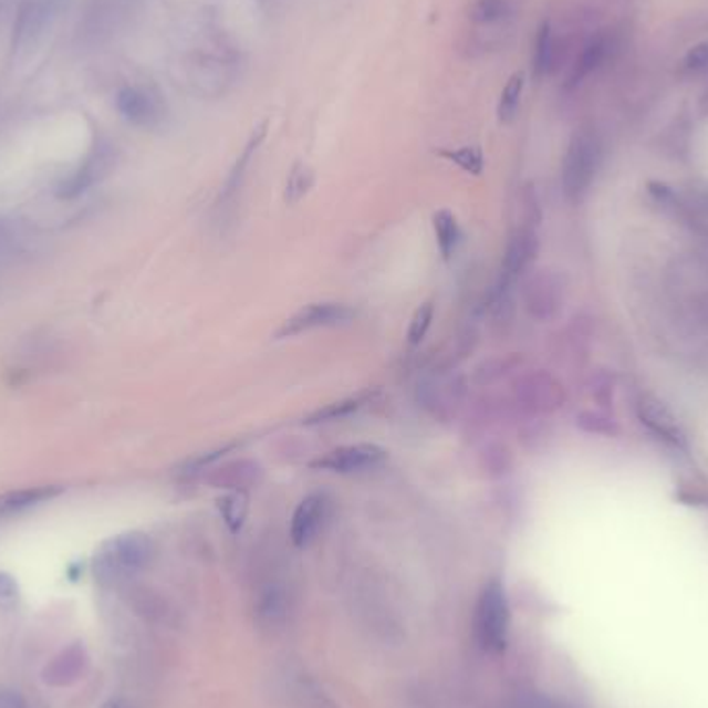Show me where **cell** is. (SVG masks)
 <instances>
[{
	"label": "cell",
	"mask_w": 708,
	"mask_h": 708,
	"mask_svg": "<svg viewBox=\"0 0 708 708\" xmlns=\"http://www.w3.org/2000/svg\"><path fill=\"white\" fill-rule=\"evenodd\" d=\"M114 102L118 114L137 129H158L168 116L164 97L142 85H125Z\"/></svg>",
	"instance_id": "cell-4"
},
{
	"label": "cell",
	"mask_w": 708,
	"mask_h": 708,
	"mask_svg": "<svg viewBox=\"0 0 708 708\" xmlns=\"http://www.w3.org/2000/svg\"><path fill=\"white\" fill-rule=\"evenodd\" d=\"M477 643L489 653H501L510 636V603L499 580H491L483 589L475 613Z\"/></svg>",
	"instance_id": "cell-3"
},
{
	"label": "cell",
	"mask_w": 708,
	"mask_h": 708,
	"mask_svg": "<svg viewBox=\"0 0 708 708\" xmlns=\"http://www.w3.org/2000/svg\"><path fill=\"white\" fill-rule=\"evenodd\" d=\"M63 491L65 489L59 485H42V487H25V489L0 493V522L50 503L52 499L63 496Z\"/></svg>",
	"instance_id": "cell-14"
},
{
	"label": "cell",
	"mask_w": 708,
	"mask_h": 708,
	"mask_svg": "<svg viewBox=\"0 0 708 708\" xmlns=\"http://www.w3.org/2000/svg\"><path fill=\"white\" fill-rule=\"evenodd\" d=\"M17 601H19L17 580L7 572H0V607L11 610L15 607Z\"/></svg>",
	"instance_id": "cell-30"
},
{
	"label": "cell",
	"mask_w": 708,
	"mask_h": 708,
	"mask_svg": "<svg viewBox=\"0 0 708 708\" xmlns=\"http://www.w3.org/2000/svg\"><path fill=\"white\" fill-rule=\"evenodd\" d=\"M17 235L15 228L9 225V220H4L0 216V259L9 258L15 251Z\"/></svg>",
	"instance_id": "cell-31"
},
{
	"label": "cell",
	"mask_w": 708,
	"mask_h": 708,
	"mask_svg": "<svg viewBox=\"0 0 708 708\" xmlns=\"http://www.w3.org/2000/svg\"><path fill=\"white\" fill-rule=\"evenodd\" d=\"M605 56H607V38L605 35H596L586 44V49L582 50L576 65H574L570 77L565 81V90H576L582 81L586 80L591 73H595L598 66L603 65Z\"/></svg>",
	"instance_id": "cell-18"
},
{
	"label": "cell",
	"mask_w": 708,
	"mask_h": 708,
	"mask_svg": "<svg viewBox=\"0 0 708 708\" xmlns=\"http://www.w3.org/2000/svg\"><path fill=\"white\" fill-rule=\"evenodd\" d=\"M261 479V467L256 462H232L228 467L220 468L216 472H211L210 483L216 485L218 489H237L242 491L247 487H253Z\"/></svg>",
	"instance_id": "cell-17"
},
{
	"label": "cell",
	"mask_w": 708,
	"mask_h": 708,
	"mask_svg": "<svg viewBox=\"0 0 708 708\" xmlns=\"http://www.w3.org/2000/svg\"><path fill=\"white\" fill-rule=\"evenodd\" d=\"M377 392H358L356 396H351V398H344V400H339V403L325 404L323 408H317L315 413H311L309 417H306V425H322V423H332V420L346 419V417H351L354 413H358L365 404H369L373 400V396H375Z\"/></svg>",
	"instance_id": "cell-20"
},
{
	"label": "cell",
	"mask_w": 708,
	"mask_h": 708,
	"mask_svg": "<svg viewBox=\"0 0 708 708\" xmlns=\"http://www.w3.org/2000/svg\"><path fill=\"white\" fill-rule=\"evenodd\" d=\"M516 11V0H472L468 7V19L477 28H498L512 21Z\"/></svg>",
	"instance_id": "cell-15"
},
{
	"label": "cell",
	"mask_w": 708,
	"mask_h": 708,
	"mask_svg": "<svg viewBox=\"0 0 708 708\" xmlns=\"http://www.w3.org/2000/svg\"><path fill=\"white\" fill-rule=\"evenodd\" d=\"M90 655L81 643L71 644L63 648L54 659L44 667L42 677L52 688H66L80 681L87 674Z\"/></svg>",
	"instance_id": "cell-12"
},
{
	"label": "cell",
	"mask_w": 708,
	"mask_h": 708,
	"mask_svg": "<svg viewBox=\"0 0 708 708\" xmlns=\"http://www.w3.org/2000/svg\"><path fill=\"white\" fill-rule=\"evenodd\" d=\"M435 241L439 247V253L446 261L458 251V244L462 241V230L458 225V218L450 210H439L434 214Z\"/></svg>",
	"instance_id": "cell-22"
},
{
	"label": "cell",
	"mask_w": 708,
	"mask_h": 708,
	"mask_svg": "<svg viewBox=\"0 0 708 708\" xmlns=\"http://www.w3.org/2000/svg\"><path fill=\"white\" fill-rule=\"evenodd\" d=\"M527 398L539 410H555L564 404V387L551 375L541 373L527 382Z\"/></svg>",
	"instance_id": "cell-19"
},
{
	"label": "cell",
	"mask_w": 708,
	"mask_h": 708,
	"mask_svg": "<svg viewBox=\"0 0 708 708\" xmlns=\"http://www.w3.org/2000/svg\"><path fill=\"white\" fill-rule=\"evenodd\" d=\"M708 65V42L696 44L690 52L686 54V66L688 69H702Z\"/></svg>",
	"instance_id": "cell-33"
},
{
	"label": "cell",
	"mask_w": 708,
	"mask_h": 708,
	"mask_svg": "<svg viewBox=\"0 0 708 708\" xmlns=\"http://www.w3.org/2000/svg\"><path fill=\"white\" fill-rule=\"evenodd\" d=\"M389 454L386 448L377 444H348L339 446L334 450H327L320 458H315L309 467L315 470H327V472H339V475H353V472H365L386 465Z\"/></svg>",
	"instance_id": "cell-5"
},
{
	"label": "cell",
	"mask_w": 708,
	"mask_h": 708,
	"mask_svg": "<svg viewBox=\"0 0 708 708\" xmlns=\"http://www.w3.org/2000/svg\"><path fill=\"white\" fill-rule=\"evenodd\" d=\"M539 256V237L532 228H520L508 241L501 261V282L510 284L518 275L527 272Z\"/></svg>",
	"instance_id": "cell-13"
},
{
	"label": "cell",
	"mask_w": 708,
	"mask_h": 708,
	"mask_svg": "<svg viewBox=\"0 0 708 708\" xmlns=\"http://www.w3.org/2000/svg\"><path fill=\"white\" fill-rule=\"evenodd\" d=\"M601 166V142L595 131L580 129L572 135L562 162V189L568 201H580L589 194Z\"/></svg>",
	"instance_id": "cell-2"
},
{
	"label": "cell",
	"mask_w": 708,
	"mask_h": 708,
	"mask_svg": "<svg viewBox=\"0 0 708 708\" xmlns=\"http://www.w3.org/2000/svg\"><path fill=\"white\" fill-rule=\"evenodd\" d=\"M218 510L226 522V527L232 532H239L249 514V498L244 491L228 493L225 498L218 499Z\"/></svg>",
	"instance_id": "cell-24"
},
{
	"label": "cell",
	"mask_w": 708,
	"mask_h": 708,
	"mask_svg": "<svg viewBox=\"0 0 708 708\" xmlns=\"http://www.w3.org/2000/svg\"><path fill=\"white\" fill-rule=\"evenodd\" d=\"M313 183H315V173L311 170V166H306L303 162H296L290 170L289 180H287V191H284L287 204H299L309 194Z\"/></svg>",
	"instance_id": "cell-27"
},
{
	"label": "cell",
	"mask_w": 708,
	"mask_h": 708,
	"mask_svg": "<svg viewBox=\"0 0 708 708\" xmlns=\"http://www.w3.org/2000/svg\"><path fill=\"white\" fill-rule=\"evenodd\" d=\"M102 708H133L131 707L127 700H123V698H113V700H108L106 705Z\"/></svg>",
	"instance_id": "cell-35"
},
{
	"label": "cell",
	"mask_w": 708,
	"mask_h": 708,
	"mask_svg": "<svg viewBox=\"0 0 708 708\" xmlns=\"http://www.w3.org/2000/svg\"><path fill=\"white\" fill-rule=\"evenodd\" d=\"M555 65V42L551 23L543 21L534 35V50H532V75L534 80H543L553 71Z\"/></svg>",
	"instance_id": "cell-21"
},
{
	"label": "cell",
	"mask_w": 708,
	"mask_h": 708,
	"mask_svg": "<svg viewBox=\"0 0 708 708\" xmlns=\"http://www.w3.org/2000/svg\"><path fill=\"white\" fill-rule=\"evenodd\" d=\"M266 135H268V123H261L259 127L253 129L251 137L247 139V144L242 147L241 156L237 158L232 170H230V175L226 178L222 199H230L232 195L237 194V189L241 187L242 178L247 175V170H249V166H251V160H253V156L258 154V149L261 147V144H263Z\"/></svg>",
	"instance_id": "cell-16"
},
{
	"label": "cell",
	"mask_w": 708,
	"mask_h": 708,
	"mask_svg": "<svg viewBox=\"0 0 708 708\" xmlns=\"http://www.w3.org/2000/svg\"><path fill=\"white\" fill-rule=\"evenodd\" d=\"M439 156L456 164L468 175H475V177L483 175L485 156L483 149L479 145H462V147H454V149H441Z\"/></svg>",
	"instance_id": "cell-25"
},
{
	"label": "cell",
	"mask_w": 708,
	"mask_h": 708,
	"mask_svg": "<svg viewBox=\"0 0 708 708\" xmlns=\"http://www.w3.org/2000/svg\"><path fill=\"white\" fill-rule=\"evenodd\" d=\"M434 301H425L423 305L417 306V311H415V315H413V320H410V325H408V342H410L413 346H417V344H420V342L425 340L429 327H431V323H434Z\"/></svg>",
	"instance_id": "cell-28"
},
{
	"label": "cell",
	"mask_w": 708,
	"mask_h": 708,
	"mask_svg": "<svg viewBox=\"0 0 708 708\" xmlns=\"http://www.w3.org/2000/svg\"><path fill=\"white\" fill-rule=\"evenodd\" d=\"M636 415H638V420L643 423L644 427H648L663 441H667V444H671L676 448H686L688 446L686 434H684L679 420L676 419V415L665 404L660 403L659 398L643 394L636 400Z\"/></svg>",
	"instance_id": "cell-9"
},
{
	"label": "cell",
	"mask_w": 708,
	"mask_h": 708,
	"mask_svg": "<svg viewBox=\"0 0 708 708\" xmlns=\"http://www.w3.org/2000/svg\"><path fill=\"white\" fill-rule=\"evenodd\" d=\"M527 77L522 71H516L514 75H510V80L506 81L498 102V118L501 125H510L518 116L520 111V102H522V92H524V83Z\"/></svg>",
	"instance_id": "cell-23"
},
{
	"label": "cell",
	"mask_w": 708,
	"mask_h": 708,
	"mask_svg": "<svg viewBox=\"0 0 708 708\" xmlns=\"http://www.w3.org/2000/svg\"><path fill=\"white\" fill-rule=\"evenodd\" d=\"M510 708H570L565 707L564 702L560 700H553L548 696H524V698H518L516 702L510 705Z\"/></svg>",
	"instance_id": "cell-32"
},
{
	"label": "cell",
	"mask_w": 708,
	"mask_h": 708,
	"mask_svg": "<svg viewBox=\"0 0 708 708\" xmlns=\"http://www.w3.org/2000/svg\"><path fill=\"white\" fill-rule=\"evenodd\" d=\"M565 284L562 275L543 270L541 274L532 275L527 284L524 301L532 317L548 322L555 317L564 306Z\"/></svg>",
	"instance_id": "cell-8"
},
{
	"label": "cell",
	"mask_w": 708,
	"mask_h": 708,
	"mask_svg": "<svg viewBox=\"0 0 708 708\" xmlns=\"http://www.w3.org/2000/svg\"><path fill=\"white\" fill-rule=\"evenodd\" d=\"M154 541L139 531L123 532L104 541L94 553L92 572L97 584L116 586L142 574L154 560Z\"/></svg>",
	"instance_id": "cell-1"
},
{
	"label": "cell",
	"mask_w": 708,
	"mask_h": 708,
	"mask_svg": "<svg viewBox=\"0 0 708 708\" xmlns=\"http://www.w3.org/2000/svg\"><path fill=\"white\" fill-rule=\"evenodd\" d=\"M354 315L356 313L353 309L344 303H334V301L311 303V305L301 306L294 315H290L289 320L282 323V327L275 332V336L292 339V336L305 334L311 330L344 325V323L353 322Z\"/></svg>",
	"instance_id": "cell-6"
},
{
	"label": "cell",
	"mask_w": 708,
	"mask_h": 708,
	"mask_svg": "<svg viewBox=\"0 0 708 708\" xmlns=\"http://www.w3.org/2000/svg\"><path fill=\"white\" fill-rule=\"evenodd\" d=\"M66 0H28L15 25V46H30L63 11Z\"/></svg>",
	"instance_id": "cell-10"
},
{
	"label": "cell",
	"mask_w": 708,
	"mask_h": 708,
	"mask_svg": "<svg viewBox=\"0 0 708 708\" xmlns=\"http://www.w3.org/2000/svg\"><path fill=\"white\" fill-rule=\"evenodd\" d=\"M0 708H28L21 694L0 686Z\"/></svg>",
	"instance_id": "cell-34"
},
{
	"label": "cell",
	"mask_w": 708,
	"mask_h": 708,
	"mask_svg": "<svg viewBox=\"0 0 708 708\" xmlns=\"http://www.w3.org/2000/svg\"><path fill=\"white\" fill-rule=\"evenodd\" d=\"M576 427L584 434L601 435V437H617L622 431L620 423L610 417V415L601 413V410H584V413H580L579 417H576Z\"/></svg>",
	"instance_id": "cell-26"
},
{
	"label": "cell",
	"mask_w": 708,
	"mask_h": 708,
	"mask_svg": "<svg viewBox=\"0 0 708 708\" xmlns=\"http://www.w3.org/2000/svg\"><path fill=\"white\" fill-rule=\"evenodd\" d=\"M113 164L114 152L111 149V145H96L94 152L85 158L80 168L61 185L59 195L65 199H73L77 195L85 194L90 187H94L111 173Z\"/></svg>",
	"instance_id": "cell-11"
},
{
	"label": "cell",
	"mask_w": 708,
	"mask_h": 708,
	"mask_svg": "<svg viewBox=\"0 0 708 708\" xmlns=\"http://www.w3.org/2000/svg\"><path fill=\"white\" fill-rule=\"evenodd\" d=\"M613 392H615V379L607 371H598L591 379V394L596 403L605 408H610L613 404Z\"/></svg>",
	"instance_id": "cell-29"
},
{
	"label": "cell",
	"mask_w": 708,
	"mask_h": 708,
	"mask_svg": "<svg viewBox=\"0 0 708 708\" xmlns=\"http://www.w3.org/2000/svg\"><path fill=\"white\" fill-rule=\"evenodd\" d=\"M332 512V499L327 493H311L296 506L290 520V541L296 548L311 545L322 532Z\"/></svg>",
	"instance_id": "cell-7"
}]
</instances>
